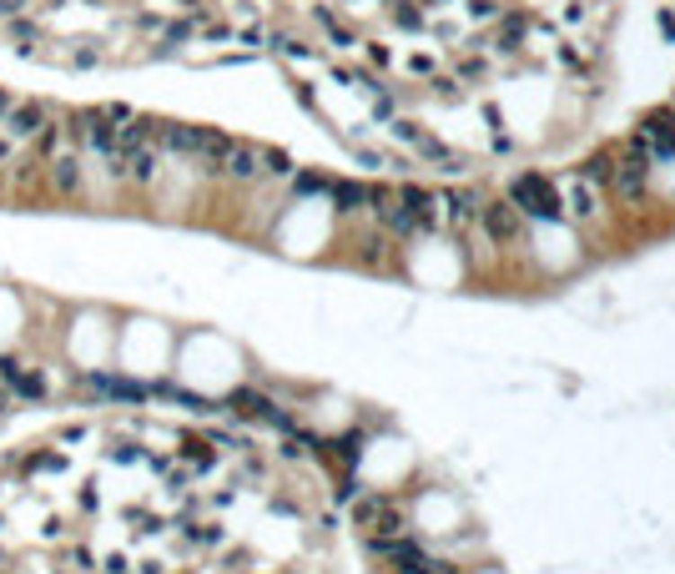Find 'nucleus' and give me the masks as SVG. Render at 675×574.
Returning a JSON list of instances; mask_svg holds the SVG:
<instances>
[{
  "instance_id": "1",
  "label": "nucleus",
  "mask_w": 675,
  "mask_h": 574,
  "mask_svg": "<svg viewBox=\"0 0 675 574\" xmlns=\"http://www.w3.org/2000/svg\"><path fill=\"white\" fill-rule=\"evenodd\" d=\"M172 358H177V332L156 313H121L116 322V353H111V378L131 398H147L156 383L172 378Z\"/></svg>"
},
{
  "instance_id": "2",
  "label": "nucleus",
  "mask_w": 675,
  "mask_h": 574,
  "mask_svg": "<svg viewBox=\"0 0 675 574\" xmlns=\"http://www.w3.org/2000/svg\"><path fill=\"white\" fill-rule=\"evenodd\" d=\"M116 322H121V313L106 303H66L61 322H56V353L76 373V383L111 378Z\"/></svg>"
},
{
  "instance_id": "3",
  "label": "nucleus",
  "mask_w": 675,
  "mask_h": 574,
  "mask_svg": "<svg viewBox=\"0 0 675 574\" xmlns=\"http://www.w3.org/2000/svg\"><path fill=\"white\" fill-rule=\"evenodd\" d=\"M504 202L520 212L529 227H560V177L549 172H514L504 187Z\"/></svg>"
},
{
  "instance_id": "4",
  "label": "nucleus",
  "mask_w": 675,
  "mask_h": 574,
  "mask_svg": "<svg viewBox=\"0 0 675 574\" xmlns=\"http://www.w3.org/2000/svg\"><path fill=\"white\" fill-rule=\"evenodd\" d=\"M36 343V318H31V287L0 282V358H15Z\"/></svg>"
},
{
  "instance_id": "5",
  "label": "nucleus",
  "mask_w": 675,
  "mask_h": 574,
  "mask_svg": "<svg viewBox=\"0 0 675 574\" xmlns=\"http://www.w3.org/2000/svg\"><path fill=\"white\" fill-rule=\"evenodd\" d=\"M560 217L570 227H600V222L610 217V197L600 187H590L580 172H564L560 177Z\"/></svg>"
},
{
  "instance_id": "6",
  "label": "nucleus",
  "mask_w": 675,
  "mask_h": 574,
  "mask_svg": "<svg viewBox=\"0 0 675 574\" xmlns=\"http://www.w3.org/2000/svg\"><path fill=\"white\" fill-rule=\"evenodd\" d=\"M474 232H484L489 247H499V252H514V247H524V237H529V222H524L504 197H484V212H479V227Z\"/></svg>"
}]
</instances>
